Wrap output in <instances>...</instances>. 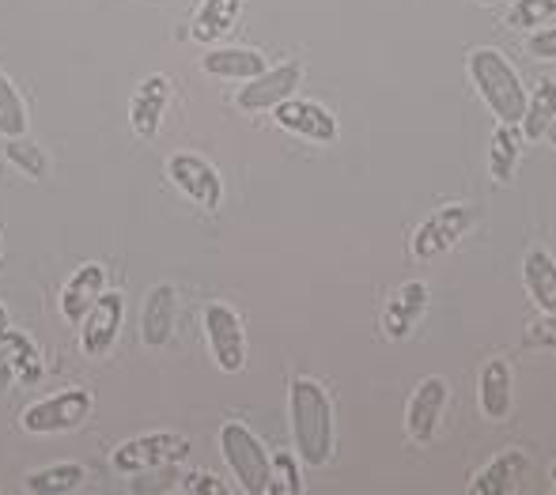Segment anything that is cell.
Segmentation results:
<instances>
[{
	"instance_id": "cell-1",
	"label": "cell",
	"mask_w": 556,
	"mask_h": 495,
	"mask_svg": "<svg viewBox=\"0 0 556 495\" xmlns=\"http://www.w3.org/2000/svg\"><path fill=\"white\" fill-rule=\"evenodd\" d=\"M288 416H292L295 454L303 466L323 469L333 458V405L315 379H295L288 394Z\"/></svg>"
},
{
	"instance_id": "cell-2",
	"label": "cell",
	"mask_w": 556,
	"mask_h": 495,
	"mask_svg": "<svg viewBox=\"0 0 556 495\" xmlns=\"http://www.w3.org/2000/svg\"><path fill=\"white\" fill-rule=\"evenodd\" d=\"M469 80H473L477 96L484 99V106L507 125H519L522 110H527V88H522L519 73L511 68V61L492 46L469 53Z\"/></svg>"
},
{
	"instance_id": "cell-3",
	"label": "cell",
	"mask_w": 556,
	"mask_h": 495,
	"mask_svg": "<svg viewBox=\"0 0 556 495\" xmlns=\"http://www.w3.org/2000/svg\"><path fill=\"white\" fill-rule=\"evenodd\" d=\"M220 450L224 461L231 469V477L239 481V488L247 495H269L273 481V458L262 446V439L247 428V423H224L220 428Z\"/></svg>"
},
{
	"instance_id": "cell-4",
	"label": "cell",
	"mask_w": 556,
	"mask_h": 495,
	"mask_svg": "<svg viewBox=\"0 0 556 495\" xmlns=\"http://www.w3.org/2000/svg\"><path fill=\"white\" fill-rule=\"evenodd\" d=\"M91 408H96L91 390L73 386V390H61V394H53V397L35 401L30 408H23L20 423H23V431H30V435H61V431L84 428Z\"/></svg>"
},
{
	"instance_id": "cell-5",
	"label": "cell",
	"mask_w": 556,
	"mask_h": 495,
	"mask_svg": "<svg viewBox=\"0 0 556 495\" xmlns=\"http://www.w3.org/2000/svg\"><path fill=\"white\" fill-rule=\"evenodd\" d=\"M190 454V439L178 435V431H152V435H140L122 443L111 454V466L117 473H155V469H170L178 461H186Z\"/></svg>"
},
{
	"instance_id": "cell-6",
	"label": "cell",
	"mask_w": 556,
	"mask_h": 495,
	"mask_svg": "<svg viewBox=\"0 0 556 495\" xmlns=\"http://www.w3.org/2000/svg\"><path fill=\"white\" fill-rule=\"evenodd\" d=\"M473 224H477L473 204H443V208H435L432 216L417 227V234H413V257H420V262L443 257L446 250H454L466 239Z\"/></svg>"
},
{
	"instance_id": "cell-7",
	"label": "cell",
	"mask_w": 556,
	"mask_h": 495,
	"mask_svg": "<svg viewBox=\"0 0 556 495\" xmlns=\"http://www.w3.org/2000/svg\"><path fill=\"white\" fill-rule=\"evenodd\" d=\"M167 178H170V186H175L182 198H190L198 208H205V212L220 208L224 178L208 160H201V155H193V152L170 155V160H167Z\"/></svg>"
},
{
	"instance_id": "cell-8",
	"label": "cell",
	"mask_w": 556,
	"mask_h": 495,
	"mask_svg": "<svg viewBox=\"0 0 556 495\" xmlns=\"http://www.w3.org/2000/svg\"><path fill=\"white\" fill-rule=\"evenodd\" d=\"M205 337L216 367L224 375H239L247 367V329L242 318L227 303H213L205 310Z\"/></svg>"
},
{
	"instance_id": "cell-9",
	"label": "cell",
	"mask_w": 556,
	"mask_h": 495,
	"mask_svg": "<svg viewBox=\"0 0 556 495\" xmlns=\"http://www.w3.org/2000/svg\"><path fill=\"white\" fill-rule=\"evenodd\" d=\"M273 122L285 132H292V137L315 140V144H333V140L341 137L337 117L323 102H311V99H295V96L285 99L280 106H273Z\"/></svg>"
},
{
	"instance_id": "cell-10",
	"label": "cell",
	"mask_w": 556,
	"mask_h": 495,
	"mask_svg": "<svg viewBox=\"0 0 556 495\" xmlns=\"http://www.w3.org/2000/svg\"><path fill=\"white\" fill-rule=\"evenodd\" d=\"M125 321V299L122 292H103L96 299V306L88 310V318L80 321V348L88 359H103L114 348L117 333Z\"/></svg>"
},
{
	"instance_id": "cell-11",
	"label": "cell",
	"mask_w": 556,
	"mask_h": 495,
	"mask_svg": "<svg viewBox=\"0 0 556 495\" xmlns=\"http://www.w3.org/2000/svg\"><path fill=\"white\" fill-rule=\"evenodd\" d=\"M303 84V65L300 61H285V65H273L265 73H257L254 80L242 84L239 91V106L257 114V110H273L285 99L295 96V88Z\"/></svg>"
},
{
	"instance_id": "cell-12",
	"label": "cell",
	"mask_w": 556,
	"mask_h": 495,
	"mask_svg": "<svg viewBox=\"0 0 556 495\" xmlns=\"http://www.w3.org/2000/svg\"><path fill=\"white\" fill-rule=\"evenodd\" d=\"M170 76L163 73H152L137 84L129 99V125L140 140H155L163 129V117H167V106H170Z\"/></svg>"
},
{
	"instance_id": "cell-13",
	"label": "cell",
	"mask_w": 556,
	"mask_h": 495,
	"mask_svg": "<svg viewBox=\"0 0 556 495\" xmlns=\"http://www.w3.org/2000/svg\"><path fill=\"white\" fill-rule=\"evenodd\" d=\"M443 408H446V379L432 375L425 379L409 397V408H405V431L417 446L432 443L435 431H440V420H443Z\"/></svg>"
},
{
	"instance_id": "cell-14",
	"label": "cell",
	"mask_w": 556,
	"mask_h": 495,
	"mask_svg": "<svg viewBox=\"0 0 556 495\" xmlns=\"http://www.w3.org/2000/svg\"><path fill=\"white\" fill-rule=\"evenodd\" d=\"M106 292V269L99 262H88L80 265V269L73 272V277L65 280V288H61V318L73 321V326H80L84 318H88V310L96 306V299Z\"/></svg>"
},
{
	"instance_id": "cell-15",
	"label": "cell",
	"mask_w": 556,
	"mask_h": 495,
	"mask_svg": "<svg viewBox=\"0 0 556 495\" xmlns=\"http://www.w3.org/2000/svg\"><path fill=\"white\" fill-rule=\"evenodd\" d=\"M428 310V284L425 280H405L387 303V314H382V333L390 341H405V337L417 329V321L425 318Z\"/></svg>"
},
{
	"instance_id": "cell-16",
	"label": "cell",
	"mask_w": 556,
	"mask_h": 495,
	"mask_svg": "<svg viewBox=\"0 0 556 495\" xmlns=\"http://www.w3.org/2000/svg\"><path fill=\"white\" fill-rule=\"evenodd\" d=\"M175 314H178V295L170 284H155L144 299L140 310V341L148 348H163L175 337Z\"/></svg>"
},
{
	"instance_id": "cell-17",
	"label": "cell",
	"mask_w": 556,
	"mask_h": 495,
	"mask_svg": "<svg viewBox=\"0 0 556 495\" xmlns=\"http://www.w3.org/2000/svg\"><path fill=\"white\" fill-rule=\"evenodd\" d=\"M515 401V379L507 359H492L484 364L481 379H477V405H481L484 420H507Z\"/></svg>"
},
{
	"instance_id": "cell-18",
	"label": "cell",
	"mask_w": 556,
	"mask_h": 495,
	"mask_svg": "<svg viewBox=\"0 0 556 495\" xmlns=\"http://www.w3.org/2000/svg\"><path fill=\"white\" fill-rule=\"evenodd\" d=\"M527 466H530L527 454L511 446V450L496 454V458H492L489 466L473 477L469 492H473V495H511V492H519L522 477H527Z\"/></svg>"
},
{
	"instance_id": "cell-19",
	"label": "cell",
	"mask_w": 556,
	"mask_h": 495,
	"mask_svg": "<svg viewBox=\"0 0 556 495\" xmlns=\"http://www.w3.org/2000/svg\"><path fill=\"white\" fill-rule=\"evenodd\" d=\"M201 68L216 80H254L257 73H265V58L257 50H242V46H224V50H208L201 58Z\"/></svg>"
},
{
	"instance_id": "cell-20",
	"label": "cell",
	"mask_w": 556,
	"mask_h": 495,
	"mask_svg": "<svg viewBox=\"0 0 556 495\" xmlns=\"http://www.w3.org/2000/svg\"><path fill=\"white\" fill-rule=\"evenodd\" d=\"M0 344H4V356L8 364H12V375L20 386H38L46 375V364H42V352H38V344L30 341L27 333H20V329L4 326L0 329Z\"/></svg>"
},
{
	"instance_id": "cell-21",
	"label": "cell",
	"mask_w": 556,
	"mask_h": 495,
	"mask_svg": "<svg viewBox=\"0 0 556 495\" xmlns=\"http://www.w3.org/2000/svg\"><path fill=\"white\" fill-rule=\"evenodd\" d=\"M522 280H527V292L534 299V306L542 314H556V262L549 250L534 246L522 262Z\"/></svg>"
},
{
	"instance_id": "cell-22",
	"label": "cell",
	"mask_w": 556,
	"mask_h": 495,
	"mask_svg": "<svg viewBox=\"0 0 556 495\" xmlns=\"http://www.w3.org/2000/svg\"><path fill=\"white\" fill-rule=\"evenodd\" d=\"M242 12V0H201L198 15H193V30L190 35L198 38L201 46H213L227 38L239 23Z\"/></svg>"
},
{
	"instance_id": "cell-23",
	"label": "cell",
	"mask_w": 556,
	"mask_h": 495,
	"mask_svg": "<svg viewBox=\"0 0 556 495\" xmlns=\"http://www.w3.org/2000/svg\"><path fill=\"white\" fill-rule=\"evenodd\" d=\"M519 155H522V132L515 125L500 122L496 132H492V144H489V170L496 182H511L515 170H519Z\"/></svg>"
},
{
	"instance_id": "cell-24",
	"label": "cell",
	"mask_w": 556,
	"mask_h": 495,
	"mask_svg": "<svg viewBox=\"0 0 556 495\" xmlns=\"http://www.w3.org/2000/svg\"><path fill=\"white\" fill-rule=\"evenodd\" d=\"M84 481H88V469L76 466V461H61V466H46L38 473L27 477V492L35 495H68L80 492Z\"/></svg>"
},
{
	"instance_id": "cell-25",
	"label": "cell",
	"mask_w": 556,
	"mask_h": 495,
	"mask_svg": "<svg viewBox=\"0 0 556 495\" xmlns=\"http://www.w3.org/2000/svg\"><path fill=\"white\" fill-rule=\"evenodd\" d=\"M556 117V80H542L534 91L527 96V110H522V137L527 140H542L549 122Z\"/></svg>"
},
{
	"instance_id": "cell-26",
	"label": "cell",
	"mask_w": 556,
	"mask_h": 495,
	"mask_svg": "<svg viewBox=\"0 0 556 495\" xmlns=\"http://www.w3.org/2000/svg\"><path fill=\"white\" fill-rule=\"evenodd\" d=\"M0 137H27V106H23L15 84L0 73Z\"/></svg>"
},
{
	"instance_id": "cell-27",
	"label": "cell",
	"mask_w": 556,
	"mask_h": 495,
	"mask_svg": "<svg viewBox=\"0 0 556 495\" xmlns=\"http://www.w3.org/2000/svg\"><path fill=\"white\" fill-rule=\"evenodd\" d=\"M8 163H12L15 170H23L27 178H46V170H50V163H46V152L35 144V140L27 137H12L4 148Z\"/></svg>"
},
{
	"instance_id": "cell-28",
	"label": "cell",
	"mask_w": 556,
	"mask_h": 495,
	"mask_svg": "<svg viewBox=\"0 0 556 495\" xmlns=\"http://www.w3.org/2000/svg\"><path fill=\"white\" fill-rule=\"evenodd\" d=\"M269 492H280V495H300V492H303L300 454L280 450L277 458H273V481H269Z\"/></svg>"
},
{
	"instance_id": "cell-29",
	"label": "cell",
	"mask_w": 556,
	"mask_h": 495,
	"mask_svg": "<svg viewBox=\"0 0 556 495\" xmlns=\"http://www.w3.org/2000/svg\"><path fill=\"white\" fill-rule=\"evenodd\" d=\"M553 15H556V0H515L511 12H507V23L519 30H534L545 20H553Z\"/></svg>"
},
{
	"instance_id": "cell-30",
	"label": "cell",
	"mask_w": 556,
	"mask_h": 495,
	"mask_svg": "<svg viewBox=\"0 0 556 495\" xmlns=\"http://www.w3.org/2000/svg\"><path fill=\"white\" fill-rule=\"evenodd\" d=\"M522 341L530 348H556V314H542L538 321H530Z\"/></svg>"
},
{
	"instance_id": "cell-31",
	"label": "cell",
	"mask_w": 556,
	"mask_h": 495,
	"mask_svg": "<svg viewBox=\"0 0 556 495\" xmlns=\"http://www.w3.org/2000/svg\"><path fill=\"white\" fill-rule=\"evenodd\" d=\"M182 492H190V495H227V484L216 473H190L182 481Z\"/></svg>"
},
{
	"instance_id": "cell-32",
	"label": "cell",
	"mask_w": 556,
	"mask_h": 495,
	"mask_svg": "<svg viewBox=\"0 0 556 495\" xmlns=\"http://www.w3.org/2000/svg\"><path fill=\"white\" fill-rule=\"evenodd\" d=\"M527 50H530V58H538V61H556V27L534 30L530 42H527Z\"/></svg>"
},
{
	"instance_id": "cell-33",
	"label": "cell",
	"mask_w": 556,
	"mask_h": 495,
	"mask_svg": "<svg viewBox=\"0 0 556 495\" xmlns=\"http://www.w3.org/2000/svg\"><path fill=\"white\" fill-rule=\"evenodd\" d=\"M15 382V375H12V364H8V356H4V344H0V390H8Z\"/></svg>"
},
{
	"instance_id": "cell-34",
	"label": "cell",
	"mask_w": 556,
	"mask_h": 495,
	"mask_svg": "<svg viewBox=\"0 0 556 495\" xmlns=\"http://www.w3.org/2000/svg\"><path fill=\"white\" fill-rule=\"evenodd\" d=\"M545 137H549V144H556V117L549 122V129H545Z\"/></svg>"
},
{
	"instance_id": "cell-35",
	"label": "cell",
	"mask_w": 556,
	"mask_h": 495,
	"mask_svg": "<svg viewBox=\"0 0 556 495\" xmlns=\"http://www.w3.org/2000/svg\"><path fill=\"white\" fill-rule=\"evenodd\" d=\"M8 326V310H4V303H0V329Z\"/></svg>"
},
{
	"instance_id": "cell-36",
	"label": "cell",
	"mask_w": 556,
	"mask_h": 495,
	"mask_svg": "<svg viewBox=\"0 0 556 495\" xmlns=\"http://www.w3.org/2000/svg\"><path fill=\"white\" fill-rule=\"evenodd\" d=\"M477 4H500V0H477Z\"/></svg>"
},
{
	"instance_id": "cell-37",
	"label": "cell",
	"mask_w": 556,
	"mask_h": 495,
	"mask_svg": "<svg viewBox=\"0 0 556 495\" xmlns=\"http://www.w3.org/2000/svg\"><path fill=\"white\" fill-rule=\"evenodd\" d=\"M0 250H4V234H0Z\"/></svg>"
},
{
	"instance_id": "cell-38",
	"label": "cell",
	"mask_w": 556,
	"mask_h": 495,
	"mask_svg": "<svg viewBox=\"0 0 556 495\" xmlns=\"http://www.w3.org/2000/svg\"><path fill=\"white\" fill-rule=\"evenodd\" d=\"M553 481H556V466H553Z\"/></svg>"
}]
</instances>
